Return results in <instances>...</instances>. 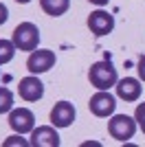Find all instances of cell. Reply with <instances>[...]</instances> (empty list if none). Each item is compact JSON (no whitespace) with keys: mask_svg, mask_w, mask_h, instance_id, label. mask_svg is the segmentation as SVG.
<instances>
[{"mask_svg":"<svg viewBox=\"0 0 145 147\" xmlns=\"http://www.w3.org/2000/svg\"><path fill=\"white\" fill-rule=\"evenodd\" d=\"M136 127H139L136 119L127 117V114H115V117L108 121V134L112 136V138H117L119 143L130 141V138L136 134Z\"/></svg>","mask_w":145,"mask_h":147,"instance_id":"3957f363","label":"cell"},{"mask_svg":"<svg viewBox=\"0 0 145 147\" xmlns=\"http://www.w3.org/2000/svg\"><path fill=\"white\" fill-rule=\"evenodd\" d=\"M88 2H92V5H97V7H106L110 0H88Z\"/></svg>","mask_w":145,"mask_h":147,"instance_id":"d6986e66","label":"cell"},{"mask_svg":"<svg viewBox=\"0 0 145 147\" xmlns=\"http://www.w3.org/2000/svg\"><path fill=\"white\" fill-rule=\"evenodd\" d=\"M16 2H18V5H29L31 0H16Z\"/></svg>","mask_w":145,"mask_h":147,"instance_id":"ffe728a7","label":"cell"},{"mask_svg":"<svg viewBox=\"0 0 145 147\" xmlns=\"http://www.w3.org/2000/svg\"><path fill=\"white\" fill-rule=\"evenodd\" d=\"M9 125L16 134H29L35 127V114L29 108H16L9 112Z\"/></svg>","mask_w":145,"mask_h":147,"instance_id":"8992f818","label":"cell"},{"mask_svg":"<svg viewBox=\"0 0 145 147\" xmlns=\"http://www.w3.org/2000/svg\"><path fill=\"white\" fill-rule=\"evenodd\" d=\"M7 20H9V9H7V7L2 5V2H0V26L5 24Z\"/></svg>","mask_w":145,"mask_h":147,"instance_id":"ac0fdd59","label":"cell"},{"mask_svg":"<svg viewBox=\"0 0 145 147\" xmlns=\"http://www.w3.org/2000/svg\"><path fill=\"white\" fill-rule=\"evenodd\" d=\"M136 70H139V79L145 81V55H141L139 64H136Z\"/></svg>","mask_w":145,"mask_h":147,"instance_id":"e0dca14e","label":"cell"},{"mask_svg":"<svg viewBox=\"0 0 145 147\" xmlns=\"http://www.w3.org/2000/svg\"><path fill=\"white\" fill-rule=\"evenodd\" d=\"M72 121H75V105L72 103L60 101V103L53 105V110H51V125H55V127H68Z\"/></svg>","mask_w":145,"mask_h":147,"instance_id":"8fae6325","label":"cell"},{"mask_svg":"<svg viewBox=\"0 0 145 147\" xmlns=\"http://www.w3.org/2000/svg\"><path fill=\"white\" fill-rule=\"evenodd\" d=\"M134 119H136V123H139V125H143V123H145V101H143V103H139V105H136Z\"/></svg>","mask_w":145,"mask_h":147,"instance_id":"9a60e30c","label":"cell"},{"mask_svg":"<svg viewBox=\"0 0 145 147\" xmlns=\"http://www.w3.org/2000/svg\"><path fill=\"white\" fill-rule=\"evenodd\" d=\"M88 81L90 86H95L97 90H110L119 81V75H117V68L112 66V61L103 59V61H95L88 70Z\"/></svg>","mask_w":145,"mask_h":147,"instance_id":"6da1fadb","label":"cell"},{"mask_svg":"<svg viewBox=\"0 0 145 147\" xmlns=\"http://www.w3.org/2000/svg\"><path fill=\"white\" fill-rule=\"evenodd\" d=\"M16 44L13 40H0V66L2 64H9V61L16 57Z\"/></svg>","mask_w":145,"mask_h":147,"instance_id":"4fadbf2b","label":"cell"},{"mask_svg":"<svg viewBox=\"0 0 145 147\" xmlns=\"http://www.w3.org/2000/svg\"><path fill=\"white\" fill-rule=\"evenodd\" d=\"M55 61H57V57H55L53 51L35 49V51H31L29 59H26V68H29L31 75H42V73H48L55 66Z\"/></svg>","mask_w":145,"mask_h":147,"instance_id":"5b68a950","label":"cell"},{"mask_svg":"<svg viewBox=\"0 0 145 147\" xmlns=\"http://www.w3.org/2000/svg\"><path fill=\"white\" fill-rule=\"evenodd\" d=\"M9 145H31V143L24 141V138H20V136H9L5 141V147H9Z\"/></svg>","mask_w":145,"mask_h":147,"instance_id":"2e32d148","label":"cell"},{"mask_svg":"<svg viewBox=\"0 0 145 147\" xmlns=\"http://www.w3.org/2000/svg\"><path fill=\"white\" fill-rule=\"evenodd\" d=\"M141 129H143V134H145V123H143V125H141Z\"/></svg>","mask_w":145,"mask_h":147,"instance_id":"44dd1931","label":"cell"},{"mask_svg":"<svg viewBox=\"0 0 145 147\" xmlns=\"http://www.w3.org/2000/svg\"><path fill=\"white\" fill-rule=\"evenodd\" d=\"M42 11L51 18H60L70 9V0H40Z\"/></svg>","mask_w":145,"mask_h":147,"instance_id":"7c38bea8","label":"cell"},{"mask_svg":"<svg viewBox=\"0 0 145 147\" xmlns=\"http://www.w3.org/2000/svg\"><path fill=\"white\" fill-rule=\"evenodd\" d=\"M11 110H13V92L9 88L0 86V114H7Z\"/></svg>","mask_w":145,"mask_h":147,"instance_id":"5bb4252c","label":"cell"},{"mask_svg":"<svg viewBox=\"0 0 145 147\" xmlns=\"http://www.w3.org/2000/svg\"><path fill=\"white\" fill-rule=\"evenodd\" d=\"M88 110L99 119L112 117L115 110H117V99L112 97L108 90H97L90 97V101H88Z\"/></svg>","mask_w":145,"mask_h":147,"instance_id":"277c9868","label":"cell"},{"mask_svg":"<svg viewBox=\"0 0 145 147\" xmlns=\"http://www.w3.org/2000/svg\"><path fill=\"white\" fill-rule=\"evenodd\" d=\"M31 145L33 147H60V134L55 125H40L31 129Z\"/></svg>","mask_w":145,"mask_h":147,"instance_id":"9c48e42d","label":"cell"},{"mask_svg":"<svg viewBox=\"0 0 145 147\" xmlns=\"http://www.w3.org/2000/svg\"><path fill=\"white\" fill-rule=\"evenodd\" d=\"M88 29H90L92 35L103 37V35H108V33H112V29H115V18H112L108 11L97 9V11H92L90 16H88Z\"/></svg>","mask_w":145,"mask_h":147,"instance_id":"52a82bcc","label":"cell"},{"mask_svg":"<svg viewBox=\"0 0 145 147\" xmlns=\"http://www.w3.org/2000/svg\"><path fill=\"white\" fill-rule=\"evenodd\" d=\"M13 44H16V49L18 51H31L37 49V44H40V29H37L33 22H20L16 29H13V35H11Z\"/></svg>","mask_w":145,"mask_h":147,"instance_id":"7a4b0ae2","label":"cell"},{"mask_svg":"<svg viewBox=\"0 0 145 147\" xmlns=\"http://www.w3.org/2000/svg\"><path fill=\"white\" fill-rule=\"evenodd\" d=\"M115 88H117V97L123 99V101H127V103L139 101L141 90H143L141 79H134V77H123V79H119L115 84Z\"/></svg>","mask_w":145,"mask_h":147,"instance_id":"30bf717a","label":"cell"},{"mask_svg":"<svg viewBox=\"0 0 145 147\" xmlns=\"http://www.w3.org/2000/svg\"><path fill=\"white\" fill-rule=\"evenodd\" d=\"M18 94H20V99L29 101V103L40 101V99L44 97V84L37 79V75H29V77L20 79V84H18Z\"/></svg>","mask_w":145,"mask_h":147,"instance_id":"ba28073f","label":"cell"}]
</instances>
